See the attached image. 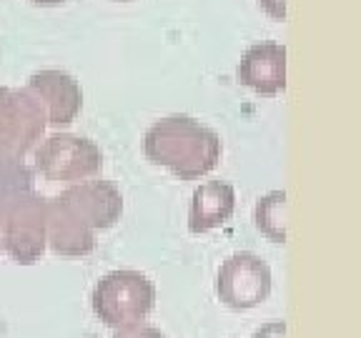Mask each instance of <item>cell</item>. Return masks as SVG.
<instances>
[{
	"mask_svg": "<svg viewBox=\"0 0 361 338\" xmlns=\"http://www.w3.org/2000/svg\"><path fill=\"white\" fill-rule=\"evenodd\" d=\"M143 151L151 163L164 165L180 180H196L219 165L221 138L188 115H171L148 128Z\"/></svg>",
	"mask_w": 361,
	"mask_h": 338,
	"instance_id": "obj_1",
	"label": "cell"
},
{
	"mask_svg": "<svg viewBox=\"0 0 361 338\" xmlns=\"http://www.w3.org/2000/svg\"><path fill=\"white\" fill-rule=\"evenodd\" d=\"M93 313L106 326L123 328L141 323L156 306V286L141 270H111L98 278L90 293Z\"/></svg>",
	"mask_w": 361,
	"mask_h": 338,
	"instance_id": "obj_2",
	"label": "cell"
},
{
	"mask_svg": "<svg viewBox=\"0 0 361 338\" xmlns=\"http://www.w3.org/2000/svg\"><path fill=\"white\" fill-rule=\"evenodd\" d=\"M221 303L233 311H248L264 303L271 293V268L256 254H233L224 261L216 278Z\"/></svg>",
	"mask_w": 361,
	"mask_h": 338,
	"instance_id": "obj_3",
	"label": "cell"
},
{
	"mask_svg": "<svg viewBox=\"0 0 361 338\" xmlns=\"http://www.w3.org/2000/svg\"><path fill=\"white\" fill-rule=\"evenodd\" d=\"M103 165L101 148L88 138L58 133L45 138L35 151V168L48 180H83Z\"/></svg>",
	"mask_w": 361,
	"mask_h": 338,
	"instance_id": "obj_4",
	"label": "cell"
},
{
	"mask_svg": "<svg viewBox=\"0 0 361 338\" xmlns=\"http://www.w3.org/2000/svg\"><path fill=\"white\" fill-rule=\"evenodd\" d=\"M58 201L88 228H111L121 218L123 198L111 180H88L63 193Z\"/></svg>",
	"mask_w": 361,
	"mask_h": 338,
	"instance_id": "obj_5",
	"label": "cell"
},
{
	"mask_svg": "<svg viewBox=\"0 0 361 338\" xmlns=\"http://www.w3.org/2000/svg\"><path fill=\"white\" fill-rule=\"evenodd\" d=\"M238 80L259 96H276L286 88V48L279 43L251 45L238 65Z\"/></svg>",
	"mask_w": 361,
	"mask_h": 338,
	"instance_id": "obj_6",
	"label": "cell"
},
{
	"mask_svg": "<svg viewBox=\"0 0 361 338\" xmlns=\"http://www.w3.org/2000/svg\"><path fill=\"white\" fill-rule=\"evenodd\" d=\"M45 241V211L38 203L23 201L16 211L8 213L3 248L18 263H35L43 254Z\"/></svg>",
	"mask_w": 361,
	"mask_h": 338,
	"instance_id": "obj_7",
	"label": "cell"
},
{
	"mask_svg": "<svg viewBox=\"0 0 361 338\" xmlns=\"http://www.w3.org/2000/svg\"><path fill=\"white\" fill-rule=\"evenodd\" d=\"M30 88L38 93L43 106H48V123L66 125L78 115L83 93L78 83L61 70H43L30 78Z\"/></svg>",
	"mask_w": 361,
	"mask_h": 338,
	"instance_id": "obj_8",
	"label": "cell"
},
{
	"mask_svg": "<svg viewBox=\"0 0 361 338\" xmlns=\"http://www.w3.org/2000/svg\"><path fill=\"white\" fill-rule=\"evenodd\" d=\"M236 208V191L224 180H209L201 188H196L188 211V231L206 233L214 231L219 225L233 215Z\"/></svg>",
	"mask_w": 361,
	"mask_h": 338,
	"instance_id": "obj_9",
	"label": "cell"
},
{
	"mask_svg": "<svg viewBox=\"0 0 361 338\" xmlns=\"http://www.w3.org/2000/svg\"><path fill=\"white\" fill-rule=\"evenodd\" d=\"M45 236L56 254L66 256H83L96 246L88 225L71 213L58 198L45 208Z\"/></svg>",
	"mask_w": 361,
	"mask_h": 338,
	"instance_id": "obj_10",
	"label": "cell"
},
{
	"mask_svg": "<svg viewBox=\"0 0 361 338\" xmlns=\"http://www.w3.org/2000/svg\"><path fill=\"white\" fill-rule=\"evenodd\" d=\"M286 211H288L286 193L283 191L266 193L264 198L256 201V208H254L256 228H259L269 241L286 243Z\"/></svg>",
	"mask_w": 361,
	"mask_h": 338,
	"instance_id": "obj_11",
	"label": "cell"
},
{
	"mask_svg": "<svg viewBox=\"0 0 361 338\" xmlns=\"http://www.w3.org/2000/svg\"><path fill=\"white\" fill-rule=\"evenodd\" d=\"M113 338H166L164 333L153 326H141V323H133V326H123L113 333Z\"/></svg>",
	"mask_w": 361,
	"mask_h": 338,
	"instance_id": "obj_12",
	"label": "cell"
},
{
	"mask_svg": "<svg viewBox=\"0 0 361 338\" xmlns=\"http://www.w3.org/2000/svg\"><path fill=\"white\" fill-rule=\"evenodd\" d=\"M251 338H286V323L283 321H269L259 328Z\"/></svg>",
	"mask_w": 361,
	"mask_h": 338,
	"instance_id": "obj_13",
	"label": "cell"
},
{
	"mask_svg": "<svg viewBox=\"0 0 361 338\" xmlns=\"http://www.w3.org/2000/svg\"><path fill=\"white\" fill-rule=\"evenodd\" d=\"M259 6L274 20H286V0H259Z\"/></svg>",
	"mask_w": 361,
	"mask_h": 338,
	"instance_id": "obj_14",
	"label": "cell"
},
{
	"mask_svg": "<svg viewBox=\"0 0 361 338\" xmlns=\"http://www.w3.org/2000/svg\"><path fill=\"white\" fill-rule=\"evenodd\" d=\"M35 6H61V3H66V0H33Z\"/></svg>",
	"mask_w": 361,
	"mask_h": 338,
	"instance_id": "obj_15",
	"label": "cell"
}]
</instances>
